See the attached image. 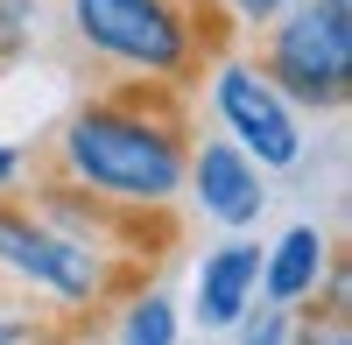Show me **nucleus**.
<instances>
[{
    "label": "nucleus",
    "instance_id": "6",
    "mask_svg": "<svg viewBox=\"0 0 352 345\" xmlns=\"http://www.w3.org/2000/svg\"><path fill=\"white\" fill-rule=\"evenodd\" d=\"M184 183L212 225H254L268 212V169H254V155H240L232 141H197L184 155Z\"/></svg>",
    "mask_w": 352,
    "mask_h": 345
},
{
    "label": "nucleus",
    "instance_id": "3",
    "mask_svg": "<svg viewBox=\"0 0 352 345\" xmlns=\"http://www.w3.org/2000/svg\"><path fill=\"white\" fill-rule=\"evenodd\" d=\"M71 21L85 49H99L106 64L134 78H184L197 64V28L184 0H71Z\"/></svg>",
    "mask_w": 352,
    "mask_h": 345
},
{
    "label": "nucleus",
    "instance_id": "10",
    "mask_svg": "<svg viewBox=\"0 0 352 345\" xmlns=\"http://www.w3.org/2000/svg\"><path fill=\"white\" fill-rule=\"evenodd\" d=\"M240 324H247L240 345H289V338H296V318H289L282 303H275V310H261V318H240Z\"/></svg>",
    "mask_w": 352,
    "mask_h": 345
},
{
    "label": "nucleus",
    "instance_id": "13",
    "mask_svg": "<svg viewBox=\"0 0 352 345\" xmlns=\"http://www.w3.org/2000/svg\"><path fill=\"white\" fill-rule=\"evenodd\" d=\"M0 345H21V324H0Z\"/></svg>",
    "mask_w": 352,
    "mask_h": 345
},
{
    "label": "nucleus",
    "instance_id": "11",
    "mask_svg": "<svg viewBox=\"0 0 352 345\" xmlns=\"http://www.w3.org/2000/svg\"><path fill=\"white\" fill-rule=\"evenodd\" d=\"M219 8L232 14V21H247V28H268L275 14H289L296 0H219Z\"/></svg>",
    "mask_w": 352,
    "mask_h": 345
},
{
    "label": "nucleus",
    "instance_id": "5",
    "mask_svg": "<svg viewBox=\"0 0 352 345\" xmlns=\"http://www.w3.org/2000/svg\"><path fill=\"white\" fill-rule=\"evenodd\" d=\"M0 268L50 289L56 303H92L106 289V261L78 247L64 225H50L36 205H0Z\"/></svg>",
    "mask_w": 352,
    "mask_h": 345
},
{
    "label": "nucleus",
    "instance_id": "1",
    "mask_svg": "<svg viewBox=\"0 0 352 345\" xmlns=\"http://www.w3.org/2000/svg\"><path fill=\"white\" fill-rule=\"evenodd\" d=\"M64 177L85 197H113V205H169L184 190V127L169 106H127V92L92 99L64 120Z\"/></svg>",
    "mask_w": 352,
    "mask_h": 345
},
{
    "label": "nucleus",
    "instance_id": "7",
    "mask_svg": "<svg viewBox=\"0 0 352 345\" xmlns=\"http://www.w3.org/2000/svg\"><path fill=\"white\" fill-rule=\"evenodd\" d=\"M254 289H261V247L232 240L219 254H204V268H197V318H204V331H232L247 318Z\"/></svg>",
    "mask_w": 352,
    "mask_h": 345
},
{
    "label": "nucleus",
    "instance_id": "8",
    "mask_svg": "<svg viewBox=\"0 0 352 345\" xmlns=\"http://www.w3.org/2000/svg\"><path fill=\"white\" fill-rule=\"evenodd\" d=\"M324 268H331V240L317 233V225H289L275 240V254L261 261V289L275 303H303V296H317Z\"/></svg>",
    "mask_w": 352,
    "mask_h": 345
},
{
    "label": "nucleus",
    "instance_id": "4",
    "mask_svg": "<svg viewBox=\"0 0 352 345\" xmlns=\"http://www.w3.org/2000/svg\"><path fill=\"white\" fill-rule=\"evenodd\" d=\"M212 113L226 120V141L240 155H254V169H296L303 162V120L289 106L268 71L247 56H226L212 71Z\"/></svg>",
    "mask_w": 352,
    "mask_h": 345
},
{
    "label": "nucleus",
    "instance_id": "9",
    "mask_svg": "<svg viewBox=\"0 0 352 345\" xmlns=\"http://www.w3.org/2000/svg\"><path fill=\"white\" fill-rule=\"evenodd\" d=\"M120 345H176V310H169V296H162V289H148V296L127 310Z\"/></svg>",
    "mask_w": 352,
    "mask_h": 345
},
{
    "label": "nucleus",
    "instance_id": "2",
    "mask_svg": "<svg viewBox=\"0 0 352 345\" xmlns=\"http://www.w3.org/2000/svg\"><path fill=\"white\" fill-rule=\"evenodd\" d=\"M268 85L289 106L338 113L352 99V14L324 0H296L289 14L268 21V56H261Z\"/></svg>",
    "mask_w": 352,
    "mask_h": 345
},
{
    "label": "nucleus",
    "instance_id": "14",
    "mask_svg": "<svg viewBox=\"0 0 352 345\" xmlns=\"http://www.w3.org/2000/svg\"><path fill=\"white\" fill-rule=\"evenodd\" d=\"M324 8H338V14H352V0H324Z\"/></svg>",
    "mask_w": 352,
    "mask_h": 345
},
{
    "label": "nucleus",
    "instance_id": "12",
    "mask_svg": "<svg viewBox=\"0 0 352 345\" xmlns=\"http://www.w3.org/2000/svg\"><path fill=\"white\" fill-rule=\"evenodd\" d=\"M14 169H21V148H8V141H0V183H8Z\"/></svg>",
    "mask_w": 352,
    "mask_h": 345
}]
</instances>
